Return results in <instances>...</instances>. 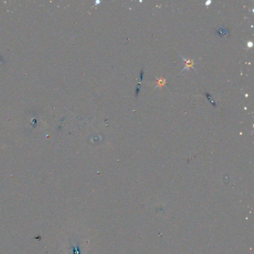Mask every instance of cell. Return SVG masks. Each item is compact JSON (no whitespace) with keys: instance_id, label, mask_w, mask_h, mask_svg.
<instances>
[{"instance_id":"2","label":"cell","mask_w":254,"mask_h":254,"mask_svg":"<svg viewBox=\"0 0 254 254\" xmlns=\"http://www.w3.org/2000/svg\"><path fill=\"white\" fill-rule=\"evenodd\" d=\"M165 83H166V80H164V79H159L158 80H157V87H158V86H163V85H164L165 84Z\"/></svg>"},{"instance_id":"1","label":"cell","mask_w":254,"mask_h":254,"mask_svg":"<svg viewBox=\"0 0 254 254\" xmlns=\"http://www.w3.org/2000/svg\"><path fill=\"white\" fill-rule=\"evenodd\" d=\"M180 56H181L182 59L184 60V61L185 62V65H186L185 68H184V69H183L182 72L184 70H189L190 68H193V69H195V66H194V65H195V61H192V60H190V59H186L185 57H183L181 55H180Z\"/></svg>"}]
</instances>
